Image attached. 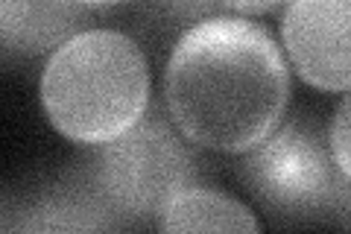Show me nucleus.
I'll list each match as a JSON object with an SVG mask.
<instances>
[{"instance_id":"nucleus-13","label":"nucleus","mask_w":351,"mask_h":234,"mask_svg":"<svg viewBox=\"0 0 351 234\" xmlns=\"http://www.w3.org/2000/svg\"><path fill=\"white\" fill-rule=\"evenodd\" d=\"M85 6H94V9H106V6H117V3H126V0H80Z\"/></svg>"},{"instance_id":"nucleus-3","label":"nucleus","mask_w":351,"mask_h":234,"mask_svg":"<svg viewBox=\"0 0 351 234\" xmlns=\"http://www.w3.org/2000/svg\"><path fill=\"white\" fill-rule=\"evenodd\" d=\"M91 161L129 226H149L179 191L205 185L199 150L161 103H149L147 115L120 138L94 147Z\"/></svg>"},{"instance_id":"nucleus-7","label":"nucleus","mask_w":351,"mask_h":234,"mask_svg":"<svg viewBox=\"0 0 351 234\" xmlns=\"http://www.w3.org/2000/svg\"><path fill=\"white\" fill-rule=\"evenodd\" d=\"M100 9L80 0H0V41L6 59H38L91 30Z\"/></svg>"},{"instance_id":"nucleus-1","label":"nucleus","mask_w":351,"mask_h":234,"mask_svg":"<svg viewBox=\"0 0 351 234\" xmlns=\"http://www.w3.org/2000/svg\"><path fill=\"white\" fill-rule=\"evenodd\" d=\"M161 94L176 126L196 147L246 152L284 120L290 62L258 21L214 15L173 44Z\"/></svg>"},{"instance_id":"nucleus-6","label":"nucleus","mask_w":351,"mask_h":234,"mask_svg":"<svg viewBox=\"0 0 351 234\" xmlns=\"http://www.w3.org/2000/svg\"><path fill=\"white\" fill-rule=\"evenodd\" d=\"M281 44L307 85L351 91V0H287Z\"/></svg>"},{"instance_id":"nucleus-4","label":"nucleus","mask_w":351,"mask_h":234,"mask_svg":"<svg viewBox=\"0 0 351 234\" xmlns=\"http://www.w3.org/2000/svg\"><path fill=\"white\" fill-rule=\"evenodd\" d=\"M240 179L278 222L331 220L346 176L316 115H293L246 150Z\"/></svg>"},{"instance_id":"nucleus-10","label":"nucleus","mask_w":351,"mask_h":234,"mask_svg":"<svg viewBox=\"0 0 351 234\" xmlns=\"http://www.w3.org/2000/svg\"><path fill=\"white\" fill-rule=\"evenodd\" d=\"M328 135H331V150H334L339 170H343V176L351 182V91L343 97V103L337 106L331 126H328Z\"/></svg>"},{"instance_id":"nucleus-11","label":"nucleus","mask_w":351,"mask_h":234,"mask_svg":"<svg viewBox=\"0 0 351 234\" xmlns=\"http://www.w3.org/2000/svg\"><path fill=\"white\" fill-rule=\"evenodd\" d=\"M217 3L232 15H263L269 9L287 3V0H217Z\"/></svg>"},{"instance_id":"nucleus-9","label":"nucleus","mask_w":351,"mask_h":234,"mask_svg":"<svg viewBox=\"0 0 351 234\" xmlns=\"http://www.w3.org/2000/svg\"><path fill=\"white\" fill-rule=\"evenodd\" d=\"M144 12L156 18L161 27L167 24L170 30H188L205 18L226 15V9L217 0H144Z\"/></svg>"},{"instance_id":"nucleus-2","label":"nucleus","mask_w":351,"mask_h":234,"mask_svg":"<svg viewBox=\"0 0 351 234\" xmlns=\"http://www.w3.org/2000/svg\"><path fill=\"white\" fill-rule=\"evenodd\" d=\"M38 94L53 129L80 147H103L147 115V56L126 32L91 27L50 53Z\"/></svg>"},{"instance_id":"nucleus-8","label":"nucleus","mask_w":351,"mask_h":234,"mask_svg":"<svg viewBox=\"0 0 351 234\" xmlns=\"http://www.w3.org/2000/svg\"><path fill=\"white\" fill-rule=\"evenodd\" d=\"M161 231H258L261 222L237 199L193 185L179 191L156 220Z\"/></svg>"},{"instance_id":"nucleus-5","label":"nucleus","mask_w":351,"mask_h":234,"mask_svg":"<svg viewBox=\"0 0 351 234\" xmlns=\"http://www.w3.org/2000/svg\"><path fill=\"white\" fill-rule=\"evenodd\" d=\"M3 231H117L129 229L97 179L91 155L71 170L50 176L38 187L9 194L3 202Z\"/></svg>"},{"instance_id":"nucleus-12","label":"nucleus","mask_w":351,"mask_h":234,"mask_svg":"<svg viewBox=\"0 0 351 234\" xmlns=\"http://www.w3.org/2000/svg\"><path fill=\"white\" fill-rule=\"evenodd\" d=\"M339 226H346L351 229V182L346 179L343 187H339V196H337V205H334V217Z\"/></svg>"}]
</instances>
